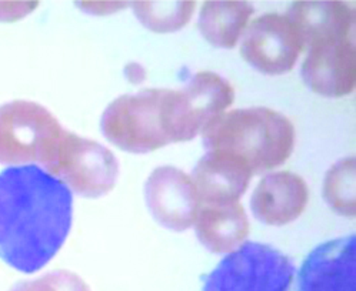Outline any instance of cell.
<instances>
[{"label": "cell", "mask_w": 356, "mask_h": 291, "mask_svg": "<svg viewBox=\"0 0 356 291\" xmlns=\"http://www.w3.org/2000/svg\"><path fill=\"white\" fill-rule=\"evenodd\" d=\"M72 192L36 165L0 173V258L17 272L43 269L66 242Z\"/></svg>", "instance_id": "1"}, {"label": "cell", "mask_w": 356, "mask_h": 291, "mask_svg": "<svg viewBox=\"0 0 356 291\" xmlns=\"http://www.w3.org/2000/svg\"><path fill=\"white\" fill-rule=\"evenodd\" d=\"M208 151H227L246 162L252 174L282 166L295 147L292 122L268 108L225 112L202 131Z\"/></svg>", "instance_id": "2"}, {"label": "cell", "mask_w": 356, "mask_h": 291, "mask_svg": "<svg viewBox=\"0 0 356 291\" xmlns=\"http://www.w3.org/2000/svg\"><path fill=\"white\" fill-rule=\"evenodd\" d=\"M170 92L145 89L118 97L102 115V133L120 150L134 154L152 153L173 143L168 122Z\"/></svg>", "instance_id": "3"}, {"label": "cell", "mask_w": 356, "mask_h": 291, "mask_svg": "<svg viewBox=\"0 0 356 291\" xmlns=\"http://www.w3.org/2000/svg\"><path fill=\"white\" fill-rule=\"evenodd\" d=\"M63 130L39 103L13 100L0 106V165L36 163L49 173Z\"/></svg>", "instance_id": "4"}, {"label": "cell", "mask_w": 356, "mask_h": 291, "mask_svg": "<svg viewBox=\"0 0 356 291\" xmlns=\"http://www.w3.org/2000/svg\"><path fill=\"white\" fill-rule=\"evenodd\" d=\"M295 272L286 254L246 242L218 264L202 291H291Z\"/></svg>", "instance_id": "5"}, {"label": "cell", "mask_w": 356, "mask_h": 291, "mask_svg": "<svg viewBox=\"0 0 356 291\" xmlns=\"http://www.w3.org/2000/svg\"><path fill=\"white\" fill-rule=\"evenodd\" d=\"M49 174L59 178L70 192L97 199L113 190L119 177V162L108 147L65 128Z\"/></svg>", "instance_id": "6"}, {"label": "cell", "mask_w": 356, "mask_h": 291, "mask_svg": "<svg viewBox=\"0 0 356 291\" xmlns=\"http://www.w3.org/2000/svg\"><path fill=\"white\" fill-rule=\"evenodd\" d=\"M235 100V90L213 72L196 73L181 90H172L168 108L173 143L189 142Z\"/></svg>", "instance_id": "7"}, {"label": "cell", "mask_w": 356, "mask_h": 291, "mask_svg": "<svg viewBox=\"0 0 356 291\" xmlns=\"http://www.w3.org/2000/svg\"><path fill=\"white\" fill-rule=\"evenodd\" d=\"M303 47L286 15L268 13L246 26L241 44L243 60L258 72L279 76L291 72Z\"/></svg>", "instance_id": "8"}, {"label": "cell", "mask_w": 356, "mask_h": 291, "mask_svg": "<svg viewBox=\"0 0 356 291\" xmlns=\"http://www.w3.org/2000/svg\"><path fill=\"white\" fill-rule=\"evenodd\" d=\"M145 201L161 226L177 233L193 226L200 206L191 176L172 166L152 172L145 183Z\"/></svg>", "instance_id": "9"}, {"label": "cell", "mask_w": 356, "mask_h": 291, "mask_svg": "<svg viewBox=\"0 0 356 291\" xmlns=\"http://www.w3.org/2000/svg\"><path fill=\"white\" fill-rule=\"evenodd\" d=\"M298 291H356V235L318 246L302 264Z\"/></svg>", "instance_id": "10"}, {"label": "cell", "mask_w": 356, "mask_h": 291, "mask_svg": "<svg viewBox=\"0 0 356 291\" xmlns=\"http://www.w3.org/2000/svg\"><path fill=\"white\" fill-rule=\"evenodd\" d=\"M303 50L355 39V9L338 0H300L286 13Z\"/></svg>", "instance_id": "11"}, {"label": "cell", "mask_w": 356, "mask_h": 291, "mask_svg": "<svg viewBox=\"0 0 356 291\" xmlns=\"http://www.w3.org/2000/svg\"><path fill=\"white\" fill-rule=\"evenodd\" d=\"M252 176L243 158L212 150L197 162L191 178L200 206H222L238 203L248 190Z\"/></svg>", "instance_id": "12"}, {"label": "cell", "mask_w": 356, "mask_h": 291, "mask_svg": "<svg viewBox=\"0 0 356 291\" xmlns=\"http://www.w3.org/2000/svg\"><path fill=\"white\" fill-rule=\"evenodd\" d=\"M302 78L312 92L325 97L350 94L356 86L355 39L309 49Z\"/></svg>", "instance_id": "13"}, {"label": "cell", "mask_w": 356, "mask_h": 291, "mask_svg": "<svg viewBox=\"0 0 356 291\" xmlns=\"http://www.w3.org/2000/svg\"><path fill=\"white\" fill-rule=\"evenodd\" d=\"M309 200L308 184L292 172L265 176L250 197L257 220L268 226H285L295 222Z\"/></svg>", "instance_id": "14"}, {"label": "cell", "mask_w": 356, "mask_h": 291, "mask_svg": "<svg viewBox=\"0 0 356 291\" xmlns=\"http://www.w3.org/2000/svg\"><path fill=\"white\" fill-rule=\"evenodd\" d=\"M195 230L203 247L215 254H229L242 244L249 234V219L238 203L199 206Z\"/></svg>", "instance_id": "15"}, {"label": "cell", "mask_w": 356, "mask_h": 291, "mask_svg": "<svg viewBox=\"0 0 356 291\" xmlns=\"http://www.w3.org/2000/svg\"><path fill=\"white\" fill-rule=\"evenodd\" d=\"M255 12L243 0H211L199 15V31L211 44L219 49H234Z\"/></svg>", "instance_id": "16"}, {"label": "cell", "mask_w": 356, "mask_h": 291, "mask_svg": "<svg viewBox=\"0 0 356 291\" xmlns=\"http://www.w3.org/2000/svg\"><path fill=\"white\" fill-rule=\"evenodd\" d=\"M132 9L138 20L146 29L156 33H170L184 29L191 20L195 2L192 0H177V2H154V0H139L132 2Z\"/></svg>", "instance_id": "17"}, {"label": "cell", "mask_w": 356, "mask_h": 291, "mask_svg": "<svg viewBox=\"0 0 356 291\" xmlns=\"http://www.w3.org/2000/svg\"><path fill=\"white\" fill-rule=\"evenodd\" d=\"M355 157L343 158L329 169L323 184V199L338 215L355 217Z\"/></svg>", "instance_id": "18"}, {"label": "cell", "mask_w": 356, "mask_h": 291, "mask_svg": "<svg viewBox=\"0 0 356 291\" xmlns=\"http://www.w3.org/2000/svg\"><path fill=\"white\" fill-rule=\"evenodd\" d=\"M10 291H90V288L78 274L58 270L32 281L17 283Z\"/></svg>", "instance_id": "19"}]
</instances>
